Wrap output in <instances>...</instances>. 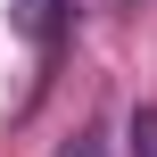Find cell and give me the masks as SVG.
<instances>
[{
  "instance_id": "obj_2",
  "label": "cell",
  "mask_w": 157,
  "mask_h": 157,
  "mask_svg": "<svg viewBox=\"0 0 157 157\" xmlns=\"http://www.w3.org/2000/svg\"><path fill=\"white\" fill-rule=\"evenodd\" d=\"M124 157H157V108H132L124 116Z\"/></svg>"
},
{
  "instance_id": "obj_1",
  "label": "cell",
  "mask_w": 157,
  "mask_h": 157,
  "mask_svg": "<svg viewBox=\"0 0 157 157\" xmlns=\"http://www.w3.org/2000/svg\"><path fill=\"white\" fill-rule=\"evenodd\" d=\"M83 8H91V0H17V8H8V25H17V33H25V41H33L41 58H50L58 41H75Z\"/></svg>"
},
{
  "instance_id": "obj_3",
  "label": "cell",
  "mask_w": 157,
  "mask_h": 157,
  "mask_svg": "<svg viewBox=\"0 0 157 157\" xmlns=\"http://www.w3.org/2000/svg\"><path fill=\"white\" fill-rule=\"evenodd\" d=\"M58 157H108V149H99V124H83V132H75V141H66Z\"/></svg>"
}]
</instances>
